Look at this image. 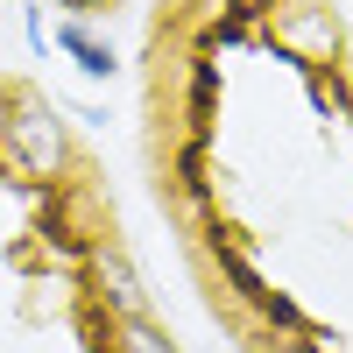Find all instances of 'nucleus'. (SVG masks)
<instances>
[{
  "mask_svg": "<svg viewBox=\"0 0 353 353\" xmlns=\"http://www.w3.org/2000/svg\"><path fill=\"white\" fill-rule=\"evenodd\" d=\"M0 141H8V156H14L21 176H57L71 163L64 121H57L50 92H36V85H8V92H0Z\"/></svg>",
  "mask_w": 353,
  "mask_h": 353,
  "instance_id": "obj_1",
  "label": "nucleus"
},
{
  "mask_svg": "<svg viewBox=\"0 0 353 353\" xmlns=\"http://www.w3.org/2000/svg\"><path fill=\"white\" fill-rule=\"evenodd\" d=\"M85 269H92L99 304H113V318H149V290H141L134 261H128L121 248H113V241H99L92 254H85Z\"/></svg>",
  "mask_w": 353,
  "mask_h": 353,
  "instance_id": "obj_2",
  "label": "nucleus"
},
{
  "mask_svg": "<svg viewBox=\"0 0 353 353\" xmlns=\"http://www.w3.org/2000/svg\"><path fill=\"white\" fill-rule=\"evenodd\" d=\"M57 50H64V57H71V64H78L85 78H113V43H99L92 28L64 21V28H57Z\"/></svg>",
  "mask_w": 353,
  "mask_h": 353,
  "instance_id": "obj_3",
  "label": "nucleus"
},
{
  "mask_svg": "<svg viewBox=\"0 0 353 353\" xmlns=\"http://www.w3.org/2000/svg\"><path fill=\"white\" fill-rule=\"evenodd\" d=\"M113 353H176V339L156 325V318H121V332H113Z\"/></svg>",
  "mask_w": 353,
  "mask_h": 353,
  "instance_id": "obj_4",
  "label": "nucleus"
},
{
  "mask_svg": "<svg viewBox=\"0 0 353 353\" xmlns=\"http://www.w3.org/2000/svg\"><path fill=\"white\" fill-rule=\"evenodd\" d=\"M64 8H78V14H85V8H106V0H64Z\"/></svg>",
  "mask_w": 353,
  "mask_h": 353,
  "instance_id": "obj_5",
  "label": "nucleus"
}]
</instances>
